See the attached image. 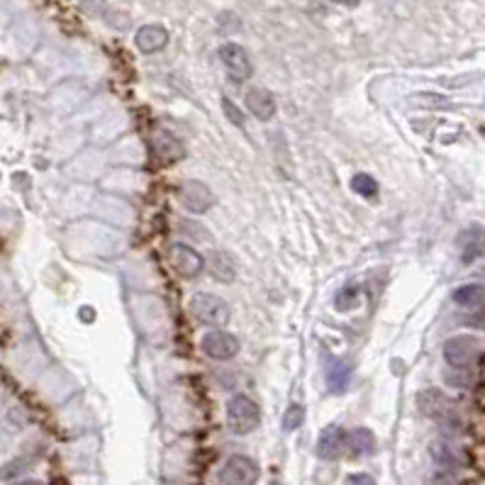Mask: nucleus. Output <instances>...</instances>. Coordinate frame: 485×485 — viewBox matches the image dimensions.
<instances>
[{
  "mask_svg": "<svg viewBox=\"0 0 485 485\" xmlns=\"http://www.w3.org/2000/svg\"><path fill=\"white\" fill-rule=\"evenodd\" d=\"M417 408H419V412L429 419H437V422H441V424L454 422V403H451L439 388H427V390L419 392Z\"/></svg>",
  "mask_w": 485,
  "mask_h": 485,
  "instance_id": "obj_5",
  "label": "nucleus"
},
{
  "mask_svg": "<svg viewBox=\"0 0 485 485\" xmlns=\"http://www.w3.org/2000/svg\"><path fill=\"white\" fill-rule=\"evenodd\" d=\"M151 146H154V154L159 156L161 161H178L186 154L181 142L175 140L173 135H169V132H156V135L151 137Z\"/></svg>",
  "mask_w": 485,
  "mask_h": 485,
  "instance_id": "obj_14",
  "label": "nucleus"
},
{
  "mask_svg": "<svg viewBox=\"0 0 485 485\" xmlns=\"http://www.w3.org/2000/svg\"><path fill=\"white\" fill-rule=\"evenodd\" d=\"M349 446V434L336 424H330L327 429H322L320 439H317V456L325 461H336Z\"/></svg>",
  "mask_w": 485,
  "mask_h": 485,
  "instance_id": "obj_9",
  "label": "nucleus"
},
{
  "mask_svg": "<svg viewBox=\"0 0 485 485\" xmlns=\"http://www.w3.org/2000/svg\"><path fill=\"white\" fill-rule=\"evenodd\" d=\"M135 41H137V47H140V52L154 54V52H161V49L169 44V32L161 25H144L137 30Z\"/></svg>",
  "mask_w": 485,
  "mask_h": 485,
  "instance_id": "obj_13",
  "label": "nucleus"
},
{
  "mask_svg": "<svg viewBox=\"0 0 485 485\" xmlns=\"http://www.w3.org/2000/svg\"><path fill=\"white\" fill-rule=\"evenodd\" d=\"M429 454H432L434 464L441 466V468H456L459 466V456L454 454V449H451L446 441H434L432 446H429Z\"/></svg>",
  "mask_w": 485,
  "mask_h": 485,
  "instance_id": "obj_18",
  "label": "nucleus"
},
{
  "mask_svg": "<svg viewBox=\"0 0 485 485\" xmlns=\"http://www.w3.org/2000/svg\"><path fill=\"white\" fill-rule=\"evenodd\" d=\"M478 351H480V341L475 339V336H468V334L451 336L444 344V359L451 368L464 371L466 366H470V363L478 359Z\"/></svg>",
  "mask_w": 485,
  "mask_h": 485,
  "instance_id": "obj_3",
  "label": "nucleus"
},
{
  "mask_svg": "<svg viewBox=\"0 0 485 485\" xmlns=\"http://www.w3.org/2000/svg\"><path fill=\"white\" fill-rule=\"evenodd\" d=\"M373 446H376V439L368 429L359 427L354 432H349V451L351 456H363V454H371Z\"/></svg>",
  "mask_w": 485,
  "mask_h": 485,
  "instance_id": "obj_16",
  "label": "nucleus"
},
{
  "mask_svg": "<svg viewBox=\"0 0 485 485\" xmlns=\"http://www.w3.org/2000/svg\"><path fill=\"white\" fill-rule=\"evenodd\" d=\"M351 191L359 193V196H363V198H376L378 196V183H376L373 175L356 173L354 178H351Z\"/></svg>",
  "mask_w": 485,
  "mask_h": 485,
  "instance_id": "obj_19",
  "label": "nucleus"
},
{
  "mask_svg": "<svg viewBox=\"0 0 485 485\" xmlns=\"http://www.w3.org/2000/svg\"><path fill=\"white\" fill-rule=\"evenodd\" d=\"M217 54H220V59H222L225 68H227V71L232 73V78H237V81H247V78L254 73V66H251V61H249L247 49H244L242 44H237V41H227V44H222Z\"/></svg>",
  "mask_w": 485,
  "mask_h": 485,
  "instance_id": "obj_8",
  "label": "nucleus"
},
{
  "mask_svg": "<svg viewBox=\"0 0 485 485\" xmlns=\"http://www.w3.org/2000/svg\"><path fill=\"white\" fill-rule=\"evenodd\" d=\"M222 108H225V113H227V117L232 120L237 127H244V117H242V113H239V108L232 103L229 98H222Z\"/></svg>",
  "mask_w": 485,
  "mask_h": 485,
  "instance_id": "obj_23",
  "label": "nucleus"
},
{
  "mask_svg": "<svg viewBox=\"0 0 485 485\" xmlns=\"http://www.w3.org/2000/svg\"><path fill=\"white\" fill-rule=\"evenodd\" d=\"M258 480V466L249 456H229L220 470V483L222 485H254Z\"/></svg>",
  "mask_w": 485,
  "mask_h": 485,
  "instance_id": "obj_4",
  "label": "nucleus"
},
{
  "mask_svg": "<svg viewBox=\"0 0 485 485\" xmlns=\"http://www.w3.org/2000/svg\"><path fill=\"white\" fill-rule=\"evenodd\" d=\"M200 349L207 359H212V361H229V359L237 356L239 339L234 334H229V332L212 330L200 339Z\"/></svg>",
  "mask_w": 485,
  "mask_h": 485,
  "instance_id": "obj_6",
  "label": "nucleus"
},
{
  "mask_svg": "<svg viewBox=\"0 0 485 485\" xmlns=\"http://www.w3.org/2000/svg\"><path fill=\"white\" fill-rule=\"evenodd\" d=\"M15 485H39L37 480H22V483H15Z\"/></svg>",
  "mask_w": 485,
  "mask_h": 485,
  "instance_id": "obj_25",
  "label": "nucleus"
},
{
  "mask_svg": "<svg viewBox=\"0 0 485 485\" xmlns=\"http://www.w3.org/2000/svg\"><path fill=\"white\" fill-rule=\"evenodd\" d=\"M483 298H485V288L480 283H468L454 290V303L464 305V307H473V305H478Z\"/></svg>",
  "mask_w": 485,
  "mask_h": 485,
  "instance_id": "obj_17",
  "label": "nucleus"
},
{
  "mask_svg": "<svg viewBox=\"0 0 485 485\" xmlns=\"http://www.w3.org/2000/svg\"><path fill=\"white\" fill-rule=\"evenodd\" d=\"M247 108L251 110V115L256 120H271L276 115V100L271 95V91L254 86L247 91Z\"/></svg>",
  "mask_w": 485,
  "mask_h": 485,
  "instance_id": "obj_12",
  "label": "nucleus"
},
{
  "mask_svg": "<svg viewBox=\"0 0 485 485\" xmlns=\"http://www.w3.org/2000/svg\"><path fill=\"white\" fill-rule=\"evenodd\" d=\"M349 378H351V366L344 361L332 363V368L327 371V386H330L332 392H344L349 388Z\"/></svg>",
  "mask_w": 485,
  "mask_h": 485,
  "instance_id": "obj_15",
  "label": "nucleus"
},
{
  "mask_svg": "<svg viewBox=\"0 0 485 485\" xmlns=\"http://www.w3.org/2000/svg\"><path fill=\"white\" fill-rule=\"evenodd\" d=\"M356 300H359V288H356V285H351V288H344L339 295H336L334 305H336V310L344 312V310H349V307H354Z\"/></svg>",
  "mask_w": 485,
  "mask_h": 485,
  "instance_id": "obj_21",
  "label": "nucleus"
},
{
  "mask_svg": "<svg viewBox=\"0 0 485 485\" xmlns=\"http://www.w3.org/2000/svg\"><path fill=\"white\" fill-rule=\"evenodd\" d=\"M424 483H427V485H456V478L449 473V470H439V473L427 475Z\"/></svg>",
  "mask_w": 485,
  "mask_h": 485,
  "instance_id": "obj_22",
  "label": "nucleus"
},
{
  "mask_svg": "<svg viewBox=\"0 0 485 485\" xmlns=\"http://www.w3.org/2000/svg\"><path fill=\"white\" fill-rule=\"evenodd\" d=\"M191 315L196 317L200 325L212 327V330H220L229 322V305L225 303L220 295L212 293H198L191 300Z\"/></svg>",
  "mask_w": 485,
  "mask_h": 485,
  "instance_id": "obj_1",
  "label": "nucleus"
},
{
  "mask_svg": "<svg viewBox=\"0 0 485 485\" xmlns=\"http://www.w3.org/2000/svg\"><path fill=\"white\" fill-rule=\"evenodd\" d=\"M456 244H459L461 261L473 263L475 258H480L485 254V227H480V225H468V227L459 234Z\"/></svg>",
  "mask_w": 485,
  "mask_h": 485,
  "instance_id": "obj_11",
  "label": "nucleus"
},
{
  "mask_svg": "<svg viewBox=\"0 0 485 485\" xmlns=\"http://www.w3.org/2000/svg\"><path fill=\"white\" fill-rule=\"evenodd\" d=\"M261 422V412H258L256 403L247 395H234L227 403V427L232 434L244 437V434L254 432Z\"/></svg>",
  "mask_w": 485,
  "mask_h": 485,
  "instance_id": "obj_2",
  "label": "nucleus"
},
{
  "mask_svg": "<svg viewBox=\"0 0 485 485\" xmlns=\"http://www.w3.org/2000/svg\"><path fill=\"white\" fill-rule=\"evenodd\" d=\"M344 485H376V480H373L371 475H366V473H354V475H349V478L344 480Z\"/></svg>",
  "mask_w": 485,
  "mask_h": 485,
  "instance_id": "obj_24",
  "label": "nucleus"
},
{
  "mask_svg": "<svg viewBox=\"0 0 485 485\" xmlns=\"http://www.w3.org/2000/svg\"><path fill=\"white\" fill-rule=\"evenodd\" d=\"M178 198H181L183 207L196 212V215L207 212L212 205V193L202 181H186L181 186V191H178Z\"/></svg>",
  "mask_w": 485,
  "mask_h": 485,
  "instance_id": "obj_10",
  "label": "nucleus"
},
{
  "mask_svg": "<svg viewBox=\"0 0 485 485\" xmlns=\"http://www.w3.org/2000/svg\"><path fill=\"white\" fill-rule=\"evenodd\" d=\"M169 258L175 274L183 276V278H196L202 271V266H205V258L193 247H188V244H173L169 251Z\"/></svg>",
  "mask_w": 485,
  "mask_h": 485,
  "instance_id": "obj_7",
  "label": "nucleus"
},
{
  "mask_svg": "<svg viewBox=\"0 0 485 485\" xmlns=\"http://www.w3.org/2000/svg\"><path fill=\"white\" fill-rule=\"evenodd\" d=\"M303 419H305V410L300 405H290L288 412L283 415V429L285 432H295L303 424Z\"/></svg>",
  "mask_w": 485,
  "mask_h": 485,
  "instance_id": "obj_20",
  "label": "nucleus"
}]
</instances>
